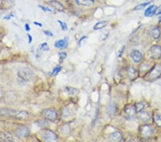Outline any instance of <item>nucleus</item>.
Masks as SVG:
<instances>
[{
  "instance_id": "nucleus-1",
  "label": "nucleus",
  "mask_w": 161,
  "mask_h": 142,
  "mask_svg": "<svg viewBox=\"0 0 161 142\" xmlns=\"http://www.w3.org/2000/svg\"><path fill=\"white\" fill-rule=\"evenodd\" d=\"M17 77L23 82H32L35 78L32 70L28 67H21L17 71Z\"/></svg>"
},
{
  "instance_id": "nucleus-2",
  "label": "nucleus",
  "mask_w": 161,
  "mask_h": 142,
  "mask_svg": "<svg viewBox=\"0 0 161 142\" xmlns=\"http://www.w3.org/2000/svg\"><path fill=\"white\" fill-rule=\"evenodd\" d=\"M161 77V63H157L147 72V79L150 81H153Z\"/></svg>"
},
{
  "instance_id": "nucleus-3",
  "label": "nucleus",
  "mask_w": 161,
  "mask_h": 142,
  "mask_svg": "<svg viewBox=\"0 0 161 142\" xmlns=\"http://www.w3.org/2000/svg\"><path fill=\"white\" fill-rule=\"evenodd\" d=\"M40 134L41 138L45 141H56L58 140L57 135L49 129H43Z\"/></svg>"
},
{
  "instance_id": "nucleus-4",
  "label": "nucleus",
  "mask_w": 161,
  "mask_h": 142,
  "mask_svg": "<svg viewBox=\"0 0 161 142\" xmlns=\"http://www.w3.org/2000/svg\"><path fill=\"white\" fill-rule=\"evenodd\" d=\"M42 116L47 121H54L57 118V113L53 108H47L42 111Z\"/></svg>"
},
{
  "instance_id": "nucleus-5",
  "label": "nucleus",
  "mask_w": 161,
  "mask_h": 142,
  "mask_svg": "<svg viewBox=\"0 0 161 142\" xmlns=\"http://www.w3.org/2000/svg\"><path fill=\"white\" fill-rule=\"evenodd\" d=\"M140 135L143 138H149L153 134V128L151 126L148 124H144L140 127Z\"/></svg>"
},
{
  "instance_id": "nucleus-6",
  "label": "nucleus",
  "mask_w": 161,
  "mask_h": 142,
  "mask_svg": "<svg viewBox=\"0 0 161 142\" xmlns=\"http://www.w3.org/2000/svg\"><path fill=\"white\" fill-rule=\"evenodd\" d=\"M16 134L17 136L19 137V138L24 139V138H27V137L29 136L30 132H29V129L27 127V126H21L17 128Z\"/></svg>"
},
{
  "instance_id": "nucleus-7",
  "label": "nucleus",
  "mask_w": 161,
  "mask_h": 142,
  "mask_svg": "<svg viewBox=\"0 0 161 142\" xmlns=\"http://www.w3.org/2000/svg\"><path fill=\"white\" fill-rule=\"evenodd\" d=\"M126 71H127V75L128 76V78H129L130 80H134L138 78L139 73L138 70H137L134 66L130 65L129 67H128Z\"/></svg>"
},
{
  "instance_id": "nucleus-8",
  "label": "nucleus",
  "mask_w": 161,
  "mask_h": 142,
  "mask_svg": "<svg viewBox=\"0 0 161 142\" xmlns=\"http://www.w3.org/2000/svg\"><path fill=\"white\" fill-rule=\"evenodd\" d=\"M29 117V113L26 111H14L13 118L19 121H24Z\"/></svg>"
},
{
  "instance_id": "nucleus-9",
  "label": "nucleus",
  "mask_w": 161,
  "mask_h": 142,
  "mask_svg": "<svg viewBox=\"0 0 161 142\" xmlns=\"http://www.w3.org/2000/svg\"><path fill=\"white\" fill-rule=\"evenodd\" d=\"M151 58L155 60L161 58V47L159 45H153L151 48Z\"/></svg>"
},
{
  "instance_id": "nucleus-10",
  "label": "nucleus",
  "mask_w": 161,
  "mask_h": 142,
  "mask_svg": "<svg viewBox=\"0 0 161 142\" xmlns=\"http://www.w3.org/2000/svg\"><path fill=\"white\" fill-rule=\"evenodd\" d=\"M130 57L135 63H140L143 60V54L138 50H132L130 52Z\"/></svg>"
},
{
  "instance_id": "nucleus-11",
  "label": "nucleus",
  "mask_w": 161,
  "mask_h": 142,
  "mask_svg": "<svg viewBox=\"0 0 161 142\" xmlns=\"http://www.w3.org/2000/svg\"><path fill=\"white\" fill-rule=\"evenodd\" d=\"M15 110L8 108H0V117L4 118H13Z\"/></svg>"
},
{
  "instance_id": "nucleus-12",
  "label": "nucleus",
  "mask_w": 161,
  "mask_h": 142,
  "mask_svg": "<svg viewBox=\"0 0 161 142\" xmlns=\"http://www.w3.org/2000/svg\"><path fill=\"white\" fill-rule=\"evenodd\" d=\"M67 45H68V37H66L62 40H57L54 43V47L60 50L65 49L67 48Z\"/></svg>"
},
{
  "instance_id": "nucleus-13",
  "label": "nucleus",
  "mask_w": 161,
  "mask_h": 142,
  "mask_svg": "<svg viewBox=\"0 0 161 142\" xmlns=\"http://www.w3.org/2000/svg\"><path fill=\"white\" fill-rule=\"evenodd\" d=\"M48 4L54 8V10L59 11V12H62L65 10V7L62 5V4L60 2L56 1V0H51V1L48 2Z\"/></svg>"
},
{
  "instance_id": "nucleus-14",
  "label": "nucleus",
  "mask_w": 161,
  "mask_h": 142,
  "mask_svg": "<svg viewBox=\"0 0 161 142\" xmlns=\"http://www.w3.org/2000/svg\"><path fill=\"white\" fill-rule=\"evenodd\" d=\"M158 7L155 5H151L145 11V16L147 17H151L154 16L157 12Z\"/></svg>"
},
{
  "instance_id": "nucleus-15",
  "label": "nucleus",
  "mask_w": 161,
  "mask_h": 142,
  "mask_svg": "<svg viewBox=\"0 0 161 142\" xmlns=\"http://www.w3.org/2000/svg\"><path fill=\"white\" fill-rule=\"evenodd\" d=\"M138 118L141 121L145 122V123H147V122H149L151 119L150 113L148 112H146V111H143L138 113Z\"/></svg>"
},
{
  "instance_id": "nucleus-16",
  "label": "nucleus",
  "mask_w": 161,
  "mask_h": 142,
  "mask_svg": "<svg viewBox=\"0 0 161 142\" xmlns=\"http://www.w3.org/2000/svg\"><path fill=\"white\" fill-rule=\"evenodd\" d=\"M109 139L111 141H120L123 139V134H122L121 132H115L110 134Z\"/></svg>"
},
{
  "instance_id": "nucleus-17",
  "label": "nucleus",
  "mask_w": 161,
  "mask_h": 142,
  "mask_svg": "<svg viewBox=\"0 0 161 142\" xmlns=\"http://www.w3.org/2000/svg\"><path fill=\"white\" fill-rule=\"evenodd\" d=\"M75 3L82 6H92L95 4V0H75Z\"/></svg>"
},
{
  "instance_id": "nucleus-18",
  "label": "nucleus",
  "mask_w": 161,
  "mask_h": 142,
  "mask_svg": "<svg viewBox=\"0 0 161 142\" xmlns=\"http://www.w3.org/2000/svg\"><path fill=\"white\" fill-rule=\"evenodd\" d=\"M124 112L126 113V115L129 117L134 116L135 114L137 113L135 110V107L133 106H128L125 108Z\"/></svg>"
},
{
  "instance_id": "nucleus-19",
  "label": "nucleus",
  "mask_w": 161,
  "mask_h": 142,
  "mask_svg": "<svg viewBox=\"0 0 161 142\" xmlns=\"http://www.w3.org/2000/svg\"><path fill=\"white\" fill-rule=\"evenodd\" d=\"M151 36L153 37V38L155 39V40H158V39H159L161 36L160 28L159 27H158V26L153 27L151 30Z\"/></svg>"
},
{
  "instance_id": "nucleus-20",
  "label": "nucleus",
  "mask_w": 161,
  "mask_h": 142,
  "mask_svg": "<svg viewBox=\"0 0 161 142\" xmlns=\"http://www.w3.org/2000/svg\"><path fill=\"white\" fill-rule=\"evenodd\" d=\"M0 140L2 141H13L14 138L10 133L3 132L0 134Z\"/></svg>"
},
{
  "instance_id": "nucleus-21",
  "label": "nucleus",
  "mask_w": 161,
  "mask_h": 142,
  "mask_svg": "<svg viewBox=\"0 0 161 142\" xmlns=\"http://www.w3.org/2000/svg\"><path fill=\"white\" fill-rule=\"evenodd\" d=\"M108 25V22L107 21H100L95 24L93 28H94L95 30H100L105 28Z\"/></svg>"
},
{
  "instance_id": "nucleus-22",
  "label": "nucleus",
  "mask_w": 161,
  "mask_h": 142,
  "mask_svg": "<svg viewBox=\"0 0 161 142\" xmlns=\"http://www.w3.org/2000/svg\"><path fill=\"white\" fill-rule=\"evenodd\" d=\"M117 110V106L114 103H110L107 108V112L110 115H113L115 113H116Z\"/></svg>"
},
{
  "instance_id": "nucleus-23",
  "label": "nucleus",
  "mask_w": 161,
  "mask_h": 142,
  "mask_svg": "<svg viewBox=\"0 0 161 142\" xmlns=\"http://www.w3.org/2000/svg\"><path fill=\"white\" fill-rule=\"evenodd\" d=\"M153 121L155 125L158 127H161V115L158 113H155L153 116Z\"/></svg>"
},
{
  "instance_id": "nucleus-24",
  "label": "nucleus",
  "mask_w": 161,
  "mask_h": 142,
  "mask_svg": "<svg viewBox=\"0 0 161 142\" xmlns=\"http://www.w3.org/2000/svg\"><path fill=\"white\" fill-rule=\"evenodd\" d=\"M60 132L62 133V134L64 135H67L69 133V131H70V127H69V124H64L61 126L60 128Z\"/></svg>"
},
{
  "instance_id": "nucleus-25",
  "label": "nucleus",
  "mask_w": 161,
  "mask_h": 142,
  "mask_svg": "<svg viewBox=\"0 0 161 142\" xmlns=\"http://www.w3.org/2000/svg\"><path fill=\"white\" fill-rule=\"evenodd\" d=\"M65 91H67L69 95H77V93H79V91H78L77 89L72 88V87H67V88H65Z\"/></svg>"
},
{
  "instance_id": "nucleus-26",
  "label": "nucleus",
  "mask_w": 161,
  "mask_h": 142,
  "mask_svg": "<svg viewBox=\"0 0 161 142\" xmlns=\"http://www.w3.org/2000/svg\"><path fill=\"white\" fill-rule=\"evenodd\" d=\"M135 110H136V112L137 113H139L140 112V111H142L143 109L145 108V103L143 102H139V103H137L135 104Z\"/></svg>"
},
{
  "instance_id": "nucleus-27",
  "label": "nucleus",
  "mask_w": 161,
  "mask_h": 142,
  "mask_svg": "<svg viewBox=\"0 0 161 142\" xmlns=\"http://www.w3.org/2000/svg\"><path fill=\"white\" fill-rule=\"evenodd\" d=\"M150 65L144 63V64L141 65L140 66V73H146L147 71H149Z\"/></svg>"
},
{
  "instance_id": "nucleus-28",
  "label": "nucleus",
  "mask_w": 161,
  "mask_h": 142,
  "mask_svg": "<svg viewBox=\"0 0 161 142\" xmlns=\"http://www.w3.org/2000/svg\"><path fill=\"white\" fill-rule=\"evenodd\" d=\"M39 50L40 51H49V47L48 44L47 43H43L39 46Z\"/></svg>"
},
{
  "instance_id": "nucleus-29",
  "label": "nucleus",
  "mask_w": 161,
  "mask_h": 142,
  "mask_svg": "<svg viewBox=\"0 0 161 142\" xmlns=\"http://www.w3.org/2000/svg\"><path fill=\"white\" fill-rule=\"evenodd\" d=\"M149 4H151V2H144V3H142V4H139L138 5H137L135 7V10H143V8L145 7V6L148 5Z\"/></svg>"
},
{
  "instance_id": "nucleus-30",
  "label": "nucleus",
  "mask_w": 161,
  "mask_h": 142,
  "mask_svg": "<svg viewBox=\"0 0 161 142\" xmlns=\"http://www.w3.org/2000/svg\"><path fill=\"white\" fill-rule=\"evenodd\" d=\"M67 57V54L65 52H62L59 53V58H60V63H62L64 61L65 59H66Z\"/></svg>"
},
{
  "instance_id": "nucleus-31",
  "label": "nucleus",
  "mask_w": 161,
  "mask_h": 142,
  "mask_svg": "<svg viewBox=\"0 0 161 142\" xmlns=\"http://www.w3.org/2000/svg\"><path fill=\"white\" fill-rule=\"evenodd\" d=\"M61 70H62V67H61L60 66H56V67H54V68L53 69V72H52L51 75H52V76H55V75H57V74L61 71Z\"/></svg>"
},
{
  "instance_id": "nucleus-32",
  "label": "nucleus",
  "mask_w": 161,
  "mask_h": 142,
  "mask_svg": "<svg viewBox=\"0 0 161 142\" xmlns=\"http://www.w3.org/2000/svg\"><path fill=\"white\" fill-rule=\"evenodd\" d=\"M70 116V112H69V110L67 108H65L64 111H63L62 113V117L65 118V119H67Z\"/></svg>"
},
{
  "instance_id": "nucleus-33",
  "label": "nucleus",
  "mask_w": 161,
  "mask_h": 142,
  "mask_svg": "<svg viewBox=\"0 0 161 142\" xmlns=\"http://www.w3.org/2000/svg\"><path fill=\"white\" fill-rule=\"evenodd\" d=\"M57 23L60 24L61 26V28H62V30H66L67 29V26L65 22H63L60 21V20H57Z\"/></svg>"
},
{
  "instance_id": "nucleus-34",
  "label": "nucleus",
  "mask_w": 161,
  "mask_h": 142,
  "mask_svg": "<svg viewBox=\"0 0 161 142\" xmlns=\"http://www.w3.org/2000/svg\"><path fill=\"white\" fill-rule=\"evenodd\" d=\"M39 7L42 9V10L44 11V12H51L52 10H50V9H49V8H47V7H45V6H42V5H39Z\"/></svg>"
},
{
  "instance_id": "nucleus-35",
  "label": "nucleus",
  "mask_w": 161,
  "mask_h": 142,
  "mask_svg": "<svg viewBox=\"0 0 161 142\" xmlns=\"http://www.w3.org/2000/svg\"><path fill=\"white\" fill-rule=\"evenodd\" d=\"M44 33L46 34L47 36H49V37H53L54 36V34L53 32H50V31H48V30H45L44 31Z\"/></svg>"
},
{
  "instance_id": "nucleus-36",
  "label": "nucleus",
  "mask_w": 161,
  "mask_h": 142,
  "mask_svg": "<svg viewBox=\"0 0 161 142\" xmlns=\"http://www.w3.org/2000/svg\"><path fill=\"white\" fill-rule=\"evenodd\" d=\"M27 37H28V43L30 44L32 42V37L29 34H27Z\"/></svg>"
},
{
  "instance_id": "nucleus-37",
  "label": "nucleus",
  "mask_w": 161,
  "mask_h": 142,
  "mask_svg": "<svg viewBox=\"0 0 161 142\" xmlns=\"http://www.w3.org/2000/svg\"><path fill=\"white\" fill-rule=\"evenodd\" d=\"M25 30H26V31H27V32H29L30 31V30H31V29H30V27H29V25H28V24L27 23V24H25Z\"/></svg>"
},
{
  "instance_id": "nucleus-38",
  "label": "nucleus",
  "mask_w": 161,
  "mask_h": 142,
  "mask_svg": "<svg viewBox=\"0 0 161 142\" xmlns=\"http://www.w3.org/2000/svg\"><path fill=\"white\" fill-rule=\"evenodd\" d=\"M161 14V5L159 6V7H158L157 9V12H156V14L157 15H159Z\"/></svg>"
},
{
  "instance_id": "nucleus-39",
  "label": "nucleus",
  "mask_w": 161,
  "mask_h": 142,
  "mask_svg": "<svg viewBox=\"0 0 161 142\" xmlns=\"http://www.w3.org/2000/svg\"><path fill=\"white\" fill-rule=\"evenodd\" d=\"M34 25H37V26H39V27H42V24L39 23V22H34Z\"/></svg>"
},
{
  "instance_id": "nucleus-40",
  "label": "nucleus",
  "mask_w": 161,
  "mask_h": 142,
  "mask_svg": "<svg viewBox=\"0 0 161 142\" xmlns=\"http://www.w3.org/2000/svg\"><path fill=\"white\" fill-rule=\"evenodd\" d=\"M11 17H13V14H10V15H9V16L4 17V19H10Z\"/></svg>"
},
{
  "instance_id": "nucleus-41",
  "label": "nucleus",
  "mask_w": 161,
  "mask_h": 142,
  "mask_svg": "<svg viewBox=\"0 0 161 142\" xmlns=\"http://www.w3.org/2000/svg\"><path fill=\"white\" fill-rule=\"evenodd\" d=\"M2 4H3V0H0V8H1Z\"/></svg>"
},
{
  "instance_id": "nucleus-42",
  "label": "nucleus",
  "mask_w": 161,
  "mask_h": 142,
  "mask_svg": "<svg viewBox=\"0 0 161 142\" xmlns=\"http://www.w3.org/2000/svg\"><path fill=\"white\" fill-rule=\"evenodd\" d=\"M2 91H1V88H0V98H2Z\"/></svg>"
},
{
  "instance_id": "nucleus-43",
  "label": "nucleus",
  "mask_w": 161,
  "mask_h": 142,
  "mask_svg": "<svg viewBox=\"0 0 161 142\" xmlns=\"http://www.w3.org/2000/svg\"><path fill=\"white\" fill-rule=\"evenodd\" d=\"M2 37H3V35H2V34H0V40H1V39H2Z\"/></svg>"
},
{
  "instance_id": "nucleus-44",
  "label": "nucleus",
  "mask_w": 161,
  "mask_h": 142,
  "mask_svg": "<svg viewBox=\"0 0 161 142\" xmlns=\"http://www.w3.org/2000/svg\"><path fill=\"white\" fill-rule=\"evenodd\" d=\"M132 1H136V0H132Z\"/></svg>"
},
{
  "instance_id": "nucleus-45",
  "label": "nucleus",
  "mask_w": 161,
  "mask_h": 142,
  "mask_svg": "<svg viewBox=\"0 0 161 142\" xmlns=\"http://www.w3.org/2000/svg\"><path fill=\"white\" fill-rule=\"evenodd\" d=\"M0 17H1V13H0Z\"/></svg>"
}]
</instances>
